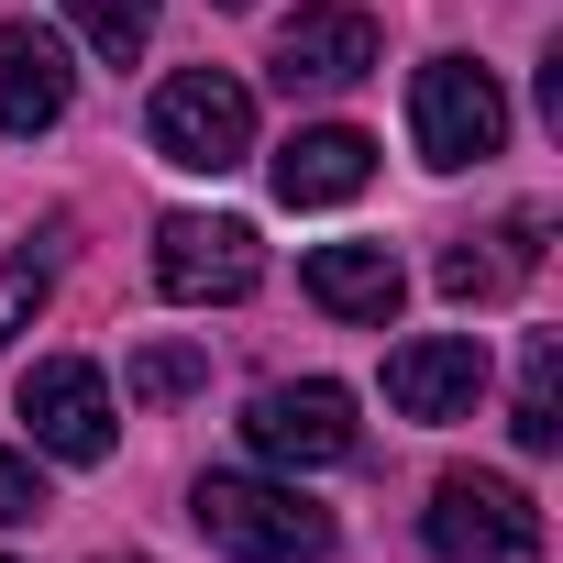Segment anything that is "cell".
I'll list each match as a JSON object with an SVG mask.
<instances>
[{
    "label": "cell",
    "mask_w": 563,
    "mask_h": 563,
    "mask_svg": "<svg viewBox=\"0 0 563 563\" xmlns=\"http://www.w3.org/2000/svg\"><path fill=\"white\" fill-rule=\"evenodd\" d=\"M299 288L332 310V321H398V299H409V276H398V254L387 243H310V265H299Z\"/></svg>",
    "instance_id": "obj_11"
},
{
    "label": "cell",
    "mask_w": 563,
    "mask_h": 563,
    "mask_svg": "<svg viewBox=\"0 0 563 563\" xmlns=\"http://www.w3.org/2000/svg\"><path fill=\"white\" fill-rule=\"evenodd\" d=\"M188 387H210V354H199V343H144V354L122 365V398H144V409H155V398H188Z\"/></svg>",
    "instance_id": "obj_16"
},
{
    "label": "cell",
    "mask_w": 563,
    "mask_h": 563,
    "mask_svg": "<svg viewBox=\"0 0 563 563\" xmlns=\"http://www.w3.org/2000/svg\"><path fill=\"white\" fill-rule=\"evenodd\" d=\"M486 398V343L475 332H420L387 354V409L398 420H464Z\"/></svg>",
    "instance_id": "obj_9"
},
{
    "label": "cell",
    "mask_w": 563,
    "mask_h": 563,
    "mask_svg": "<svg viewBox=\"0 0 563 563\" xmlns=\"http://www.w3.org/2000/svg\"><path fill=\"white\" fill-rule=\"evenodd\" d=\"M508 431H519V453H552V442H563V343H552V332H530V365H519V409H508Z\"/></svg>",
    "instance_id": "obj_14"
},
{
    "label": "cell",
    "mask_w": 563,
    "mask_h": 563,
    "mask_svg": "<svg viewBox=\"0 0 563 563\" xmlns=\"http://www.w3.org/2000/svg\"><path fill=\"white\" fill-rule=\"evenodd\" d=\"M530 265H541V210H519V221H508V232H486V243L464 232V243L442 254V299H453V310H475V299H497L508 276H530Z\"/></svg>",
    "instance_id": "obj_13"
},
{
    "label": "cell",
    "mask_w": 563,
    "mask_h": 563,
    "mask_svg": "<svg viewBox=\"0 0 563 563\" xmlns=\"http://www.w3.org/2000/svg\"><path fill=\"white\" fill-rule=\"evenodd\" d=\"M23 431H34V453H56V464H100V453H111V376H100L89 354L23 365Z\"/></svg>",
    "instance_id": "obj_5"
},
{
    "label": "cell",
    "mask_w": 563,
    "mask_h": 563,
    "mask_svg": "<svg viewBox=\"0 0 563 563\" xmlns=\"http://www.w3.org/2000/svg\"><path fill=\"white\" fill-rule=\"evenodd\" d=\"M67 100H78V67H67V45L56 34H34V23H0V133H56L67 122Z\"/></svg>",
    "instance_id": "obj_10"
},
{
    "label": "cell",
    "mask_w": 563,
    "mask_h": 563,
    "mask_svg": "<svg viewBox=\"0 0 563 563\" xmlns=\"http://www.w3.org/2000/svg\"><path fill=\"white\" fill-rule=\"evenodd\" d=\"M376 67V12L354 0H310L276 23V89H354Z\"/></svg>",
    "instance_id": "obj_8"
},
{
    "label": "cell",
    "mask_w": 563,
    "mask_h": 563,
    "mask_svg": "<svg viewBox=\"0 0 563 563\" xmlns=\"http://www.w3.org/2000/svg\"><path fill=\"white\" fill-rule=\"evenodd\" d=\"M243 442H254L265 464H343V453H354V398H343L332 376L265 387V398H254V420H243Z\"/></svg>",
    "instance_id": "obj_7"
},
{
    "label": "cell",
    "mask_w": 563,
    "mask_h": 563,
    "mask_svg": "<svg viewBox=\"0 0 563 563\" xmlns=\"http://www.w3.org/2000/svg\"><path fill=\"white\" fill-rule=\"evenodd\" d=\"M221 12H254V0H221Z\"/></svg>",
    "instance_id": "obj_20"
},
{
    "label": "cell",
    "mask_w": 563,
    "mask_h": 563,
    "mask_svg": "<svg viewBox=\"0 0 563 563\" xmlns=\"http://www.w3.org/2000/svg\"><path fill=\"white\" fill-rule=\"evenodd\" d=\"M420 530H431L442 563H530L541 552V508L508 475H442L431 508H420Z\"/></svg>",
    "instance_id": "obj_4"
},
{
    "label": "cell",
    "mask_w": 563,
    "mask_h": 563,
    "mask_svg": "<svg viewBox=\"0 0 563 563\" xmlns=\"http://www.w3.org/2000/svg\"><path fill=\"white\" fill-rule=\"evenodd\" d=\"M34 310H45V265H34V254H12V265H0V343H12Z\"/></svg>",
    "instance_id": "obj_17"
},
{
    "label": "cell",
    "mask_w": 563,
    "mask_h": 563,
    "mask_svg": "<svg viewBox=\"0 0 563 563\" xmlns=\"http://www.w3.org/2000/svg\"><path fill=\"white\" fill-rule=\"evenodd\" d=\"M23 519H45V475L23 453H0V530H23Z\"/></svg>",
    "instance_id": "obj_18"
},
{
    "label": "cell",
    "mask_w": 563,
    "mask_h": 563,
    "mask_svg": "<svg viewBox=\"0 0 563 563\" xmlns=\"http://www.w3.org/2000/svg\"><path fill=\"white\" fill-rule=\"evenodd\" d=\"M155 155L166 166H188V177H232L243 155H254V89L243 78H221V67H177L166 89H155Z\"/></svg>",
    "instance_id": "obj_2"
},
{
    "label": "cell",
    "mask_w": 563,
    "mask_h": 563,
    "mask_svg": "<svg viewBox=\"0 0 563 563\" xmlns=\"http://www.w3.org/2000/svg\"><path fill=\"white\" fill-rule=\"evenodd\" d=\"M409 144H420V166H475V155H497V144H508L497 78L464 67V56H431V67L409 78Z\"/></svg>",
    "instance_id": "obj_3"
},
{
    "label": "cell",
    "mask_w": 563,
    "mask_h": 563,
    "mask_svg": "<svg viewBox=\"0 0 563 563\" xmlns=\"http://www.w3.org/2000/svg\"><path fill=\"white\" fill-rule=\"evenodd\" d=\"M100 563H144V552H100Z\"/></svg>",
    "instance_id": "obj_19"
},
{
    "label": "cell",
    "mask_w": 563,
    "mask_h": 563,
    "mask_svg": "<svg viewBox=\"0 0 563 563\" xmlns=\"http://www.w3.org/2000/svg\"><path fill=\"white\" fill-rule=\"evenodd\" d=\"M254 276H265L254 221H210V210L155 221V288H166V299H243Z\"/></svg>",
    "instance_id": "obj_6"
},
{
    "label": "cell",
    "mask_w": 563,
    "mask_h": 563,
    "mask_svg": "<svg viewBox=\"0 0 563 563\" xmlns=\"http://www.w3.org/2000/svg\"><path fill=\"white\" fill-rule=\"evenodd\" d=\"M188 519L232 563H310V552H332V508H310L299 486H265V475H199Z\"/></svg>",
    "instance_id": "obj_1"
},
{
    "label": "cell",
    "mask_w": 563,
    "mask_h": 563,
    "mask_svg": "<svg viewBox=\"0 0 563 563\" xmlns=\"http://www.w3.org/2000/svg\"><path fill=\"white\" fill-rule=\"evenodd\" d=\"M67 23H78L111 67H133V56L155 45V0H67Z\"/></svg>",
    "instance_id": "obj_15"
},
{
    "label": "cell",
    "mask_w": 563,
    "mask_h": 563,
    "mask_svg": "<svg viewBox=\"0 0 563 563\" xmlns=\"http://www.w3.org/2000/svg\"><path fill=\"white\" fill-rule=\"evenodd\" d=\"M365 177H376V144L354 122H310V133H288V155H276V199H288V210H332Z\"/></svg>",
    "instance_id": "obj_12"
}]
</instances>
